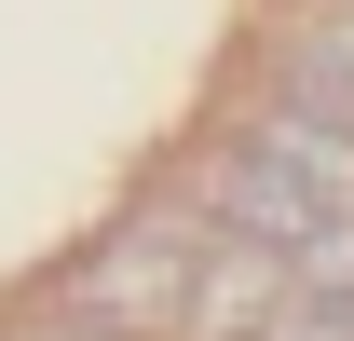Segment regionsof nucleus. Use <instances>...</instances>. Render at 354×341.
Listing matches in <instances>:
<instances>
[{"mask_svg": "<svg viewBox=\"0 0 354 341\" xmlns=\"http://www.w3.org/2000/svg\"><path fill=\"white\" fill-rule=\"evenodd\" d=\"M259 341H354V300H327V287H286Z\"/></svg>", "mask_w": 354, "mask_h": 341, "instance_id": "nucleus-4", "label": "nucleus"}, {"mask_svg": "<svg viewBox=\"0 0 354 341\" xmlns=\"http://www.w3.org/2000/svg\"><path fill=\"white\" fill-rule=\"evenodd\" d=\"M313 42H327V55H341V82H354V14H341V28H313Z\"/></svg>", "mask_w": 354, "mask_h": 341, "instance_id": "nucleus-6", "label": "nucleus"}, {"mask_svg": "<svg viewBox=\"0 0 354 341\" xmlns=\"http://www.w3.org/2000/svg\"><path fill=\"white\" fill-rule=\"evenodd\" d=\"M205 232H232V246H272V259H300L313 232H327V205H313L300 177L272 164V150H245L232 137L218 150V177H205Z\"/></svg>", "mask_w": 354, "mask_h": 341, "instance_id": "nucleus-2", "label": "nucleus"}, {"mask_svg": "<svg viewBox=\"0 0 354 341\" xmlns=\"http://www.w3.org/2000/svg\"><path fill=\"white\" fill-rule=\"evenodd\" d=\"M191 259H205V205H136L123 232H109V259L82 273V314L95 328H177Z\"/></svg>", "mask_w": 354, "mask_h": 341, "instance_id": "nucleus-1", "label": "nucleus"}, {"mask_svg": "<svg viewBox=\"0 0 354 341\" xmlns=\"http://www.w3.org/2000/svg\"><path fill=\"white\" fill-rule=\"evenodd\" d=\"M272 300H286V259L272 246H232V232H205V259H191V300H177V341H259Z\"/></svg>", "mask_w": 354, "mask_h": 341, "instance_id": "nucleus-3", "label": "nucleus"}, {"mask_svg": "<svg viewBox=\"0 0 354 341\" xmlns=\"http://www.w3.org/2000/svg\"><path fill=\"white\" fill-rule=\"evenodd\" d=\"M41 341H123V328H95V314H55V328Z\"/></svg>", "mask_w": 354, "mask_h": 341, "instance_id": "nucleus-5", "label": "nucleus"}]
</instances>
